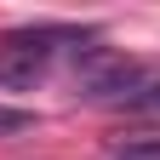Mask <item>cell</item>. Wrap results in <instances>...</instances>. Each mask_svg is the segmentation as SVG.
<instances>
[{
    "label": "cell",
    "mask_w": 160,
    "mask_h": 160,
    "mask_svg": "<svg viewBox=\"0 0 160 160\" xmlns=\"http://www.w3.org/2000/svg\"><path fill=\"white\" fill-rule=\"evenodd\" d=\"M114 109H132V114H160V69H137V80L126 86V97H120Z\"/></svg>",
    "instance_id": "7a4b0ae2"
},
{
    "label": "cell",
    "mask_w": 160,
    "mask_h": 160,
    "mask_svg": "<svg viewBox=\"0 0 160 160\" xmlns=\"http://www.w3.org/2000/svg\"><path fill=\"white\" fill-rule=\"evenodd\" d=\"M80 40H86L80 29H52V23L0 34V86H12V92H29V86H40V80L52 74L57 52H74Z\"/></svg>",
    "instance_id": "6da1fadb"
},
{
    "label": "cell",
    "mask_w": 160,
    "mask_h": 160,
    "mask_svg": "<svg viewBox=\"0 0 160 160\" xmlns=\"http://www.w3.org/2000/svg\"><path fill=\"white\" fill-rule=\"evenodd\" d=\"M114 160H160V137H137V143H120Z\"/></svg>",
    "instance_id": "277c9868"
},
{
    "label": "cell",
    "mask_w": 160,
    "mask_h": 160,
    "mask_svg": "<svg viewBox=\"0 0 160 160\" xmlns=\"http://www.w3.org/2000/svg\"><path fill=\"white\" fill-rule=\"evenodd\" d=\"M29 126H34V114H29V109L0 103V137H17V132H29Z\"/></svg>",
    "instance_id": "3957f363"
}]
</instances>
